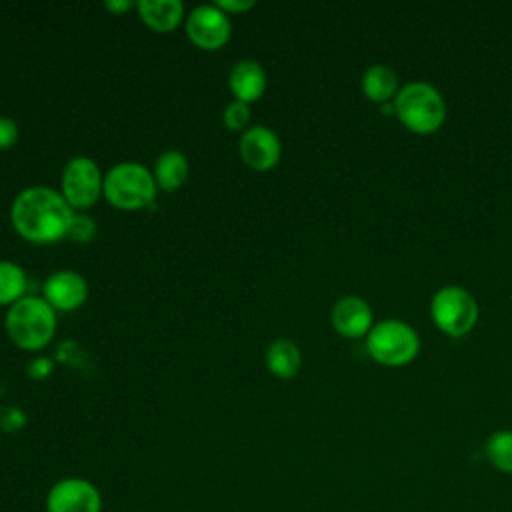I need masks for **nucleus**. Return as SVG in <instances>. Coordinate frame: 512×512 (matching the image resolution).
<instances>
[{
    "label": "nucleus",
    "instance_id": "nucleus-3",
    "mask_svg": "<svg viewBox=\"0 0 512 512\" xmlns=\"http://www.w3.org/2000/svg\"><path fill=\"white\" fill-rule=\"evenodd\" d=\"M154 174L140 162H120L104 176L106 200L122 210H140L156 198Z\"/></svg>",
    "mask_w": 512,
    "mask_h": 512
},
{
    "label": "nucleus",
    "instance_id": "nucleus-5",
    "mask_svg": "<svg viewBox=\"0 0 512 512\" xmlns=\"http://www.w3.org/2000/svg\"><path fill=\"white\" fill-rule=\"evenodd\" d=\"M420 348L416 330L402 320H384L368 332L366 350L372 358L388 366H400L410 362Z\"/></svg>",
    "mask_w": 512,
    "mask_h": 512
},
{
    "label": "nucleus",
    "instance_id": "nucleus-19",
    "mask_svg": "<svg viewBox=\"0 0 512 512\" xmlns=\"http://www.w3.org/2000/svg\"><path fill=\"white\" fill-rule=\"evenodd\" d=\"M486 458L490 464L504 472L512 474V430H498L486 440Z\"/></svg>",
    "mask_w": 512,
    "mask_h": 512
},
{
    "label": "nucleus",
    "instance_id": "nucleus-26",
    "mask_svg": "<svg viewBox=\"0 0 512 512\" xmlns=\"http://www.w3.org/2000/svg\"><path fill=\"white\" fill-rule=\"evenodd\" d=\"M104 6L108 10H114V12H126L134 6V2H130V0H108V2H104Z\"/></svg>",
    "mask_w": 512,
    "mask_h": 512
},
{
    "label": "nucleus",
    "instance_id": "nucleus-9",
    "mask_svg": "<svg viewBox=\"0 0 512 512\" xmlns=\"http://www.w3.org/2000/svg\"><path fill=\"white\" fill-rule=\"evenodd\" d=\"M188 38L202 50L222 48L232 34V22L216 4H200L186 18Z\"/></svg>",
    "mask_w": 512,
    "mask_h": 512
},
{
    "label": "nucleus",
    "instance_id": "nucleus-8",
    "mask_svg": "<svg viewBox=\"0 0 512 512\" xmlns=\"http://www.w3.org/2000/svg\"><path fill=\"white\" fill-rule=\"evenodd\" d=\"M104 176L88 156H74L62 172V196L72 208H90L102 194Z\"/></svg>",
    "mask_w": 512,
    "mask_h": 512
},
{
    "label": "nucleus",
    "instance_id": "nucleus-6",
    "mask_svg": "<svg viewBox=\"0 0 512 512\" xmlns=\"http://www.w3.org/2000/svg\"><path fill=\"white\" fill-rule=\"evenodd\" d=\"M430 310L438 328L450 336L466 334L478 318L476 300L460 286H442L434 294Z\"/></svg>",
    "mask_w": 512,
    "mask_h": 512
},
{
    "label": "nucleus",
    "instance_id": "nucleus-12",
    "mask_svg": "<svg viewBox=\"0 0 512 512\" xmlns=\"http://www.w3.org/2000/svg\"><path fill=\"white\" fill-rule=\"evenodd\" d=\"M332 324L346 338H358L368 332L372 324V310L366 300L358 296H344L332 308Z\"/></svg>",
    "mask_w": 512,
    "mask_h": 512
},
{
    "label": "nucleus",
    "instance_id": "nucleus-4",
    "mask_svg": "<svg viewBox=\"0 0 512 512\" xmlns=\"http://www.w3.org/2000/svg\"><path fill=\"white\" fill-rule=\"evenodd\" d=\"M394 112L410 130L432 132L444 122L446 104L432 84L408 82L396 94Z\"/></svg>",
    "mask_w": 512,
    "mask_h": 512
},
{
    "label": "nucleus",
    "instance_id": "nucleus-14",
    "mask_svg": "<svg viewBox=\"0 0 512 512\" xmlns=\"http://www.w3.org/2000/svg\"><path fill=\"white\" fill-rule=\"evenodd\" d=\"M136 8L144 24L156 32L174 30L184 16V4L180 0H138Z\"/></svg>",
    "mask_w": 512,
    "mask_h": 512
},
{
    "label": "nucleus",
    "instance_id": "nucleus-16",
    "mask_svg": "<svg viewBox=\"0 0 512 512\" xmlns=\"http://www.w3.org/2000/svg\"><path fill=\"white\" fill-rule=\"evenodd\" d=\"M300 350L288 338L274 340L266 350V366L278 378H292L300 370Z\"/></svg>",
    "mask_w": 512,
    "mask_h": 512
},
{
    "label": "nucleus",
    "instance_id": "nucleus-15",
    "mask_svg": "<svg viewBox=\"0 0 512 512\" xmlns=\"http://www.w3.org/2000/svg\"><path fill=\"white\" fill-rule=\"evenodd\" d=\"M188 178V160L178 150H166L158 156L154 166V180L166 192L180 188Z\"/></svg>",
    "mask_w": 512,
    "mask_h": 512
},
{
    "label": "nucleus",
    "instance_id": "nucleus-2",
    "mask_svg": "<svg viewBox=\"0 0 512 512\" xmlns=\"http://www.w3.org/2000/svg\"><path fill=\"white\" fill-rule=\"evenodd\" d=\"M6 332L24 350L44 348L56 332V310L40 296H24L6 312Z\"/></svg>",
    "mask_w": 512,
    "mask_h": 512
},
{
    "label": "nucleus",
    "instance_id": "nucleus-22",
    "mask_svg": "<svg viewBox=\"0 0 512 512\" xmlns=\"http://www.w3.org/2000/svg\"><path fill=\"white\" fill-rule=\"evenodd\" d=\"M26 424V414L16 406H0V430L18 432Z\"/></svg>",
    "mask_w": 512,
    "mask_h": 512
},
{
    "label": "nucleus",
    "instance_id": "nucleus-11",
    "mask_svg": "<svg viewBox=\"0 0 512 512\" xmlns=\"http://www.w3.org/2000/svg\"><path fill=\"white\" fill-rule=\"evenodd\" d=\"M282 144L276 132L266 126H250L240 136V156L254 170H268L278 164Z\"/></svg>",
    "mask_w": 512,
    "mask_h": 512
},
{
    "label": "nucleus",
    "instance_id": "nucleus-20",
    "mask_svg": "<svg viewBox=\"0 0 512 512\" xmlns=\"http://www.w3.org/2000/svg\"><path fill=\"white\" fill-rule=\"evenodd\" d=\"M250 122V106L240 100H232L224 108V124L228 130H242Z\"/></svg>",
    "mask_w": 512,
    "mask_h": 512
},
{
    "label": "nucleus",
    "instance_id": "nucleus-7",
    "mask_svg": "<svg viewBox=\"0 0 512 512\" xmlns=\"http://www.w3.org/2000/svg\"><path fill=\"white\" fill-rule=\"evenodd\" d=\"M100 488L82 476L56 480L46 492V512H102Z\"/></svg>",
    "mask_w": 512,
    "mask_h": 512
},
{
    "label": "nucleus",
    "instance_id": "nucleus-13",
    "mask_svg": "<svg viewBox=\"0 0 512 512\" xmlns=\"http://www.w3.org/2000/svg\"><path fill=\"white\" fill-rule=\"evenodd\" d=\"M228 86L236 100L250 104L262 96L266 88V72L256 60H240L230 70Z\"/></svg>",
    "mask_w": 512,
    "mask_h": 512
},
{
    "label": "nucleus",
    "instance_id": "nucleus-1",
    "mask_svg": "<svg viewBox=\"0 0 512 512\" xmlns=\"http://www.w3.org/2000/svg\"><path fill=\"white\" fill-rule=\"evenodd\" d=\"M72 218L74 208L62 192L48 186L24 188L10 208L16 232L34 244H52L68 236Z\"/></svg>",
    "mask_w": 512,
    "mask_h": 512
},
{
    "label": "nucleus",
    "instance_id": "nucleus-25",
    "mask_svg": "<svg viewBox=\"0 0 512 512\" xmlns=\"http://www.w3.org/2000/svg\"><path fill=\"white\" fill-rule=\"evenodd\" d=\"M222 12H244L254 6V0H216L214 2Z\"/></svg>",
    "mask_w": 512,
    "mask_h": 512
},
{
    "label": "nucleus",
    "instance_id": "nucleus-18",
    "mask_svg": "<svg viewBox=\"0 0 512 512\" xmlns=\"http://www.w3.org/2000/svg\"><path fill=\"white\" fill-rule=\"evenodd\" d=\"M26 272L8 260H0V304H14L24 298Z\"/></svg>",
    "mask_w": 512,
    "mask_h": 512
},
{
    "label": "nucleus",
    "instance_id": "nucleus-17",
    "mask_svg": "<svg viewBox=\"0 0 512 512\" xmlns=\"http://www.w3.org/2000/svg\"><path fill=\"white\" fill-rule=\"evenodd\" d=\"M398 88V76L390 66L374 64L362 74V90L368 98L386 102Z\"/></svg>",
    "mask_w": 512,
    "mask_h": 512
},
{
    "label": "nucleus",
    "instance_id": "nucleus-23",
    "mask_svg": "<svg viewBox=\"0 0 512 512\" xmlns=\"http://www.w3.org/2000/svg\"><path fill=\"white\" fill-rule=\"evenodd\" d=\"M18 140V126L12 118L0 116V150L14 146Z\"/></svg>",
    "mask_w": 512,
    "mask_h": 512
},
{
    "label": "nucleus",
    "instance_id": "nucleus-24",
    "mask_svg": "<svg viewBox=\"0 0 512 512\" xmlns=\"http://www.w3.org/2000/svg\"><path fill=\"white\" fill-rule=\"evenodd\" d=\"M50 372H52V362H50L48 358H36V360H32L30 366H28V374H30L32 378H36V380L46 378Z\"/></svg>",
    "mask_w": 512,
    "mask_h": 512
},
{
    "label": "nucleus",
    "instance_id": "nucleus-21",
    "mask_svg": "<svg viewBox=\"0 0 512 512\" xmlns=\"http://www.w3.org/2000/svg\"><path fill=\"white\" fill-rule=\"evenodd\" d=\"M68 236L80 244H86L96 236V222L86 214H74Z\"/></svg>",
    "mask_w": 512,
    "mask_h": 512
},
{
    "label": "nucleus",
    "instance_id": "nucleus-10",
    "mask_svg": "<svg viewBox=\"0 0 512 512\" xmlns=\"http://www.w3.org/2000/svg\"><path fill=\"white\" fill-rule=\"evenodd\" d=\"M44 300L54 308V310H76L84 304L88 298V284L84 276H80L74 270H56L52 272L42 286Z\"/></svg>",
    "mask_w": 512,
    "mask_h": 512
}]
</instances>
